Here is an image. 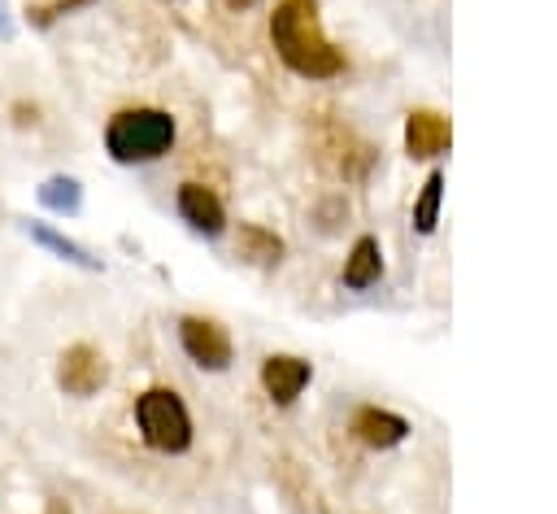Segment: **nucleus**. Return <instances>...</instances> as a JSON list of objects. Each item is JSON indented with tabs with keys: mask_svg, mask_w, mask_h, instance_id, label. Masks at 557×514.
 I'll list each match as a JSON object with an SVG mask.
<instances>
[{
	"mask_svg": "<svg viewBox=\"0 0 557 514\" xmlns=\"http://www.w3.org/2000/svg\"><path fill=\"white\" fill-rule=\"evenodd\" d=\"M270 44L274 57L300 78H335L348 70L344 52L322 30L318 0H278L270 13Z\"/></svg>",
	"mask_w": 557,
	"mask_h": 514,
	"instance_id": "f257e3e1",
	"label": "nucleus"
},
{
	"mask_svg": "<svg viewBox=\"0 0 557 514\" xmlns=\"http://www.w3.org/2000/svg\"><path fill=\"white\" fill-rule=\"evenodd\" d=\"M174 118L165 109L152 105H135V109H117L104 122V152L117 166H144V161H161L174 148Z\"/></svg>",
	"mask_w": 557,
	"mask_h": 514,
	"instance_id": "f03ea898",
	"label": "nucleus"
},
{
	"mask_svg": "<svg viewBox=\"0 0 557 514\" xmlns=\"http://www.w3.org/2000/svg\"><path fill=\"white\" fill-rule=\"evenodd\" d=\"M135 414V431L139 440L152 449V453H165V457H178L191 449L196 440V427H191V409L187 401L174 392V388H144L131 405Z\"/></svg>",
	"mask_w": 557,
	"mask_h": 514,
	"instance_id": "7ed1b4c3",
	"label": "nucleus"
},
{
	"mask_svg": "<svg viewBox=\"0 0 557 514\" xmlns=\"http://www.w3.org/2000/svg\"><path fill=\"white\" fill-rule=\"evenodd\" d=\"M178 344L200 370H226L231 357H235V344H231L226 327L218 318H200V314H187L178 322Z\"/></svg>",
	"mask_w": 557,
	"mask_h": 514,
	"instance_id": "20e7f679",
	"label": "nucleus"
},
{
	"mask_svg": "<svg viewBox=\"0 0 557 514\" xmlns=\"http://www.w3.org/2000/svg\"><path fill=\"white\" fill-rule=\"evenodd\" d=\"M104 379H109V362H104V353H100L96 344H87V340L70 344V348L57 357V383H61L65 396H96V392L104 388Z\"/></svg>",
	"mask_w": 557,
	"mask_h": 514,
	"instance_id": "39448f33",
	"label": "nucleus"
},
{
	"mask_svg": "<svg viewBox=\"0 0 557 514\" xmlns=\"http://www.w3.org/2000/svg\"><path fill=\"white\" fill-rule=\"evenodd\" d=\"M174 209H178V218H183L191 231H200V235H222V227H226V205H222V196H218L213 187H205V183H178Z\"/></svg>",
	"mask_w": 557,
	"mask_h": 514,
	"instance_id": "423d86ee",
	"label": "nucleus"
},
{
	"mask_svg": "<svg viewBox=\"0 0 557 514\" xmlns=\"http://www.w3.org/2000/svg\"><path fill=\"white\" fill-rule=\"evenodd\" d=\"M309 379H313V366L296 353H270L261 362V388L274 405H292L309 388Z\"/></svg>",
	"mask_w": 557,
	"mask_h": 514,
	"instance_id": "0eeeda50",
	"label": "nucleus"
},
{
	"mask_svg": "<svg viewBox=\"0 0 557 514\" xmlns=\"http://www.w3.org/2000/svg\"><path fill=\"white\" fill-rule=\"evenodd\" d=\"M448 139H453V126H448L444 113H435V109H413V113L405 118V152H409V157H418V161L440 157V152L448 148Z\"/></svg>",
	"mask_w": 557,
	"mask_h": 514,
	"instance_id": "6e6552de",
	"label": "nucleus"
},
{
	"mask_svg": "<svg viewBox=\"0 0 557 514\" xmlns=\"http://www.w3.org/2000/svg\"><path fill=\"white\" fill-rule=\"evenodd\" d=\"M348 431L366 444V449H396L405 436H409V423L392 409H379V405H361L348 423Z\"/></svg>",
	"mask_w": 557,
	"mask_h": 514,
	"instance_id": "1a4fd4ad",
	"label": "nucleus"
},
{
	"mask_svg": "<svg viewBox=\"0 0 557 514\" xmlns=\"http://www.w3.org/2000/svg\"><path fill=\"white\" fill-rule=\"evenodd\" d=\"M22 231L39 244V248H48L52 257H61V261H70V266H78V270H104V261L91 253V248H83L78 240H70V235H61L57 227H48V222H39V218H30V222H22Z\"/></svg>",
	"mask_w": 557,
	"mask_h": 514,
	"instance_id": "9d476101",
	"label": "nucleus"
},
{
	"mask_svg": "<svg viewBox=\"0 0 557 514\" xmlns=\"http://www.w3.org/2000/svg\"><path fill=\"white\" fill-rule=\"evenodd\" d=\"M379 274H383V253H379V240L374 235H361L352 248H348V257H344V287H352V292H361V287H370V283H379Z\"/></svg>",
	"mask_w": 557,
	"mask_h": 514,
	"instance_id": "9b49d317",
	"label": "nucleus"
},
{
	"mask_svg": "<svg viewBox=\"0 0 557 514\" xmlns=\"http://www.w3.org/2000/svg\"><path fill=\"white\" fill-rule=\"evenodd\" d=\"M35 200L57 213V218H74L83 209V183L74 174H48L39 187H35Z\"/></svg>",
	"mask_w": 557,
	"mask_h": 514,
	"instance_id": "f8f14e48",
	"label": "nucleus"
},
{
	"mask_svg": "<svg viewBox=\"0 0 557 514\" xmlns=\"http://www.w3.org/2000/svg\"><path fill=\"white\" fill-rule=\"evenodd\" d=\"M235 253L252 266H278L283 261V240L257 222H239V235H235Z\"/></svg>",
	"mask_w": 557,
	"mask_h": 514,
	"instance_id": "ddd939ff",
	"label": "nucleus"
},
{
	"mask_svg": "<svg viewBox=\"0 0 557 514\" xmlns=\"http://www.w3.org/2000/svg\"><path fill=\"white\" fill-rule=\"evenodd\" d=\"M440 200H444V174L435 170V174H426V183H422V192H418V200H413V227H418V231H431V227H435Z\"/></svg>",
	"mask_w": 557,
	"mask_h": 514,
	"instance_id": "4468645a",
	"label": "nucleus"
},
{
	"mask_svg": "<svg viewBox=\"0 0 557 514\" xmlns=\"http://www.w3.org/2000/svg\"><path fill=\"white\" fill-rule=\"evenodd\" d=\"M87 4H96V0H44V4H30V9H26V22H30L35 30H52L61 17H70V13L87 9Z\"/></svg>",
	"mask_w": 557,
	"mask_h": 514,
	"instance_id": "2eb2a0df",
	"label": "nucleus"
},
{
	"mask_svg": "<svg viewBox=\"0 0 557 514\" xmlns=\"http://www.w3.org/2000/svg\"><path fill=\"white\" fill-rule=\"evenodd\" d=\"M13 122H17V126H35V105H22V100H17V105H13Z\"/></svg>",
	"mask_w": 557,
	"mask_h": 514,
	"instance_id": "dca6fc26",
	"label": "nucleus"
},
{
	"mask_svg": "<svg viewBox=\"0 0 557 514\" xmlns=\"http://www.w3.org/2000/svg\"><path fill=\"white\" fill-rule=\"evenodd\" d=\"M13 35V22H9V13H4V4H0V39H9Z\"/></svg>",
	"mask_w": 557,
	"mask_h": 514,
	"instance_id": "f3484780",
	"label": "nucleus"
},
{
	"mask_svg": "<svg viewBox=\"0 0 557 514\" xmlns=\"http://www.w3.org/2000/svg\"><path fill=\"white\" fill-rule=\"evenodd\" d=\"M226 4H231V9H235V13H239V9H252V4H257V0H226Z\"/></svg>",
	"mask_w": 557,
	"mask_h": 514,
	"instance_id": "a211bd4d",
	"label": "nucleus"
}]
</instances>
